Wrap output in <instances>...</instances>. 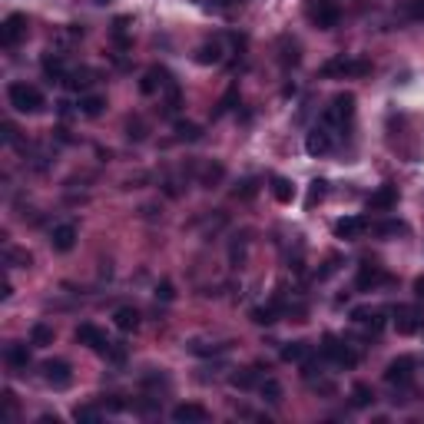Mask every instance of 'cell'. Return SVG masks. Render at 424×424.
I'll use <instances>...</instances> for the list:
<instances>
[{
    "instance_id": "cell-1",
    "label": "cell",
    "mask_w": 424,
    "mask_h": 424,
    "mask_svg": "<svg viewBox=\"0 0 424 424\" xmlns=\"http://www.w3.org/2000/svg\"><path fill=\"white\" fill-rule=\"evenodd\" d=\"M7 103L14 106L17 113H40V109H44V93L37 90L33 83L14 80V83L7 87Z\"/></svg>"
},
{
    "instance_id": "cell-2",
    "label": "cell",
    "mask_w": 424,
    "mask_h": 424,
    "mask_svg": "<svg viewBox=\"0 0 424 424\" xmlns=\"http://www.w3.org/2000/svg\"><path fill=\"white\" fill-rule=\"evenodd\" d=\"M351 120H355V93H338L321 113V123L328 130H345Z\"/></svg>"
},
{
    "instance_id": "cell-3",
    "label": "cell",
    "mask_w": 424,
    "mask_h": 424,
    "mask_svg": "<svg viewBox=\"0 0 424 424\" xmlns=\"http://www.w3.org/2000/svg\"><path fill=\"white\" fill-rule=\"evenodd\" d=\"M321 355L328 358L332 364H338V368H355L358 364V351H351L342 338H335V335H325L321 338Z\"/></svg>"
},
{
    "instance_id": "cell-4",
    "label": "cell",
    "mask_w": 424,
    "mask_h": 424,
    "mask_svg": "<svg viewBox=\"0 0 424 424\" xmlns=\"http://www.w3.org/2000/svg\"><path fill=\"white\" fill-rule=\"evenodd\" d=\"M308 17L315 20V27L332 30V27H338V20H342V7L335 0H312L308 3Z\"/></svg>"
},
{
    "instance_id": "cell-5",
    "label": "cell",
    "mask_w": 424,
    "mask_h": 424,
    "mask_svg": "<svg viewBox=\"0 0 424 424\" xmlns=\"http://www.w3.org/2000/svg\"><path fill=\"white\" fill-rule=\"evenodd\" d=\"M44 381L53 388V391H63V388H70V381H73V368L70 362H63V358H53V362H44Z\"/></svg>"
},
{
    "instance_id": "cell-6",
    "label": "cell",
    "mask_w": 424,
    "mask_h": 424,
    "mask_svg": "<svg viewBox=\"0 0 424 424\" xmlns=\"http://www.w3.org/2000/svg\"><path fill=\"white\" fill-rule=\"evenodd\" d=\"M394 328H398V335H418L424 328V312L411 308V305H398L394 308Z\"/></svg>"
},
{
    "instance_id": "cell-7",
    "label": "cell",
    "mask_w": 424,
    "mask_h": 424,
    "mask_svg": "<svg viewBox=\"0 0 424 424\" xmlns=\"http://www.w3.org/2000/svg\"><path fill=\"white\" fill-rule=\"evenodd\" d=\"M27 37V14H7L0 24V40L3 46H17Z\"/></svg>"
},
{
    "instance_id": "cell-8",
    "label": "cell",
    "mask_w": 424,
    "mask_h": 424,
    "mask_svg": "<svg viewBox=\"0 0 424 424\" xmlns=\"http://www.w3.org/2000/svg\"><path fill=\"white\" fill-rule=\"evenodd\" d=\"M411 378H414V358H411V355H401V358H394V362L385 368V381H388V385L405 388V385H411Z\"/></svg>"
},
{
    "instance_id": "cell-9",
    "label": "cell",
    "mask_w": 424,
    "mask_h": 424,
    "mask_svg": "<svg viewBox=\"0 0 424 424\" xmlns=\"http://www.w3.org/2000/svg\"><path fill=\"white\" fill-rule=\"evenodd\" d=\"M371 67L364 60H348V57H338V60H328L325 67H321V73L325 76H362L368 73Z\"/></svg>"
},
{
    "instance_id": "cell-10",
    "label": "cell",
    "mask_w": 424,
    "mask_h": 424,
    "mask_svg": "<svg viewBox=\"0 0 424 424\" xmlns=\"http://www.w3.org/2000/svg\"><path fill=\"white\" fill-rule=\"evenodd\" d=\"M332 136H335V133L325 126V123H321V126H315V130L305 136V150L312 152V156H328V152H332V146H335Z\"/></svg>"
},
{
    "instance_id": "cell-11",
    "label": "cell",
    "mask_w": 424,
    "mask_h": 424,
    "mask_svg": "<svg viewBox=\"0 0 424 424\" xmlns=\"http://www.w3.org/2000/svg\"><path fill=\"white\" fill-rule=\"evenodd\" d=\"M76 342H80V345H90V348L100 351V355H106L109 345H113V342L106 338V332H100L96 325H80V328H76Z\"/></svg>"
},
{
    "instance_id": "cell-12",
    "label": "cell",
    "mask_w": 424,
    "mask_h": 424,
    "mask_svg": "<svg viewBox=\"0 0 424 424\" xmlns=\"http://www.w3.org/2000/svg\"><path fill=\"white\" fill-rule=\"evenodd\" d=\"M173 421L176 424H202V421H209V411L202 408V405H196V401H182V405L173 408Z\"/></svg>"
},
{
    "instance_id": "cell-13",
    "label": "cell",
    "mask_w": 424,
    "mask_h": 424,
    "mask_svg": "<svg viewBox=\"0 0 424 424\" xmlns=\"http://www.w3.org/2000/svg\"><path fill=\"white\" fill-rule=\"evenodd\" d=\"M50 245H53V252H70V249L76 245V226L73 222L53 226V232H50Z\"/></svg>"
},
{
    "instance_id": "cell-14",
    "label": "cell",
    "mask_w": 424,
    "mask_h": 424,
    "mask_svg": "<svg viewBox=\"0 0 424 424\" xmlns=\"http://www.w3.org/2000/svg\"><path fill=\"white\" fill-rule=\"evenodd\" d=\"M364 232H368V222L362 215H345V219L335 222V236L338 239H362Z\"/></svg>"
},
{
    "instance_id": "cell-15",
    "label": "cell",
    "mask_w": 424,
    "mask_h": 424,
    "mask_svg": "<svg viewBox=\"0 0 424 424\" xmlns=\"http://www.w3.org/2000/svg\"><path fill=\"white\" fill-rule=\"evenodd\" d=\"M394 206H398V189L394 186H378L368 196V209H375V212H391Z\"/></svg>"
},
{
    "instance_id": "cell-16",
    "label": "cell",
    "mask_w": 424,
    "mask_h": 424,
    "mask_svg": "<svg viewBox=\"0 0 424 424\" xmlns=\"http://www.w3.org/2000/svg\"><path fill=\"white\" fill-rule=\"evenodd\" d=\"M385 282H388V275L381 272L378 265H362V269H358V279H355V285L362 288V292L378 288V285H385Z\"/></svg>"
},
{
    "instance_id": "cell-17",
    "label": "cell",
    "mask_w": 424,
    "mask_h": 424,
    "mask_svg": "<svg viewBox=\"0 0 424 424\" xmlns=\"http://www.w3.org/2000/svg\"><path fill=\"white\" fill-rule=\"evenodd\" d=\"M3 362L10 364V368H17V371H24V368L30 364V348H27L24 342H14V345L3 348Z\"/></svg>"
},
{
    "instance_id": "cell-18",
    "label": "cell",
    "mask_w": 424,
    "mask_h": 424,
    "mask_svg": "<svg viewBox=\"0 0 424 424\" xmlns=\"http://www.w3.org/2000/svg\"><path fill=\"white\" fill-rule=\"evenodd\" d=\"M76 109H80V116H87V120H96V116H100V113L106 109V96H100V93H87V96H80Z\"/></svg>"
},
{
    "instance_id": "cell-19",
    "label": "cell",
    "mask_w": 424,
    "mask_h": 424,
    "mask_svg": "<svg viewBox=\"0 0 424 424\" xmlns=\"http://www.w3.org/2000/svg\"><path fill=\"white\" fill-rule=\"evenodd\" d=\"M308 355H312V345H308V342H288V345H282V362H288V364L308 362Z\"/></svg>"
},
{
    "instance_id": "cell-20",
    "label": "cell",
    "mask_w": 424,
    "mask_h": 424,
    "mask_svg": "<svg viewBox=\"0 0 424 424\" xmlns=\"http://www.w3.org/2000/svg\"><path fill=\"white\" fill-rule=\"evenodd\" d=\"M113 321H116V328H120V332H136L139 328V312L133 308V305H123V308L113 312Z\"/></svg>"
},
{
    "instance_id": "cell-21",
    "label": "cell",
    "mask_w": 424,
    "mask_h": 424,
    "mask_svg": "<svg viewBox=\"0 0 424 424\" xmlns=\"http://www.w3.org/2000/svg\"><path fill=\"white\" fill-rule=\"evenodd\" d=\"M269 189H272V196L282 202V206H288L292 199H295V182L285 179V176H272L269 179Z\"/></svg>"
},
{
    "instance_id": "cell-22",
    "label": "cell",
    "mask_w": 424,
    "mask_h": 424,
    "mask_svg": "<svg viewBox=\"0 0 424 424\" xmlns=\"http://www.w3.org/2000/svg\"><path fill=\"white\" fill-rule=\"evenodd\" d=\"M375 405V391H371V385H351V408H371Z\"/></svg>"
},
{
    "instance_id": "cell-23",
    "label": "cell",
    "mask_w": 424,
    "mask_h": 424,
    "mask_svg": "<svg viewBox=\"0 0 424 424\" xmlns=\"http://www.w3.org/2000/svg\"><path fill=\"white\" fill-rule=\"evenodd\" d=\"M196 63H202V67H209V63H222V44H202L196 50Z\"/></svg>"
},
{
    "instance_id": "cell-24",
    "label": "cell",
    "mask_w": 424,
    "mask_h": 424,
    "mask_svg": "<svg viewBox=\"0 0 424 424\" xmlns=\"http://www.w3.org/2000/svg\"><path fill=\"white\" fill-rule=\"evenodd\" d=\"M30 345L33 348H46V345H53V328L46 325V321H37L30 328Z\"/></svg>"
},
{
    "instance_id": "cell-25",
    "label": "cell",
    "mask_w": 424,
    "mask_h": 424,
    "mask_svg": "<svg viewBox=\"0 0 424 424\" xmlns=\"http://www.w3.org/2000/svg\"><path fill=\"white\" fill-rule=\"evenodd\" d=\"M163 83H169V73H166V70H150V73L143 76V83H139V90L146 93V96H152V93L159 90Z\"/></svg>"
},
{
    "instance_id": "cell-26",
    "label": "cell",
    "mask_w": 424,
    "mask_h": 424,
    "mask_svg": "<svg viewBox=\"0 0 424 424\" xmlns=\"http://www.w3.org/2000/svg\"><path fill=\"white\" fill-rule=\"evenodd\" d=\"M44 73L50 76V80H63V76H67V63H63V57H57V53H44Z\"/></svg>"
},
{
    "instance_id": "cell-27",
    "label": "cell",
    "mask_w": 424,
    "mask_h": 424,
    "mask_svg": "<svg viewBox=\"0 0 424 424\" xmlns=\"http://www.w3.org/2000/svg\"><path fill=\"white\" fill-rule=\"evenodd\" d=\"M378 236H408V222H401V219H385L375 226Z\"/></svg>"
},
{
    "instance_id": "cell-28",
    "label": "cell",
    "mask_w": 424,
    "mask_h": 424,
    "mask_svg": "<svg viewBox=\"0 0 424 424\" xmlns=\"http://www.w3.org/2000/svg\"><path fill=\"white\" fill-rule=\"evenodd\" d=\"M73 418L80 424H96L103 414H100V408H93V405H76L73 408Z\"/></svg>"
},
{
    "instance_id": "cell-29",
    "label": "cell",
    "mask_w": 424,
    "mask_h": 424,
    "mask_svg": "<svg viewBox=\"0 0 424 424\" xmlns=\"http://www.w3.org/2000/svg\"><path fill=\"white\" fill-rule=\"evenodd\" d=\"M258 391H262V398H265V401H272V405H279V401H282V385H279L275 378H265L262 385H258Z\"/></svg>"
},
{
    "instance_id": "cell-30",
    "label": "cell",
    "mask_w": 424,
    "mask_h": 424,
    "mask_svg": "<svg viewBox=\"0 0 424 424\" xmlns=\"http://www.w3.org/2000/svg\"><path fill=\"white\" fill-rule=\"evenodd\" d=\"M275 318H279V308H275V305H258V308H252V321H256V325H272Z\"/></svg>"
},
{
    "instance_id": "cell-31",
    "label": "cell",
    "mask_w": 424,
    "mask_h": 424,
    "mask_svg": "<svg viewBox=\"0 0 424 424\" xmlns=\"http://www.w3.org/2000/svg\"><path fill=\"white\" fill-rule=\"evenodd\" d=\"M176 136L179 139H189V143H196L202 136V130H199L196 123H176Z\"/></svg>"
},
{
    "instance_id": "cell-32",
    "label": "cell",
    "mask_w": 424,
    "mask_h": 424,
    "mask_svg": "<svg viewBox=\"0 0 424 424\" xmlns=\"http://www.w3.org/2000/svg\"><path fill=\"white\" fill-rule=\"evenodd\" d=\"M258 381V375L256 371H252V368H249V371H239V375H232V385H236V388H252V385H256Z\"/></svg>"
},
{
    "instance_id": "cell-33",
    "label": "cell",
    "mask_w": 424,
    "mask_h": 424,
    "mask_svg": "<svg viewBox=\"0 0 424 424\" xmlns=\"http://www.w3.org/2000/svg\"><path fill=\"white\" fill-rule=\"evenodd\" d=\"M405 17L408 20H424V0H405Z\"/></svg>"
},
{
    "instance_id": "cell-34",
    "label": "cell",
    "mask_w": 424,
    "mask_h": 424,
    "mask_svg": "<svg viewBox=\"0 0 424 424\" xmlns=\"http://www.w3.org/2000/svg\"><path fill=\"white\" fill-rule=\"evenodd\" d=\"M7 258H10L14 265H20V269H27V265H30V262H33L27 249H7Z\"/></svg>"
},
{
    "instance_id": "cell-35",
    "label": "cell",
    "mask_w": 424,
    "mask_h": 424,
    "mask_svg": "<svg viewBox=\"0 0 424 424\" xmlns=\"http://www.w3.org/2000/svg\"><path fill=\"white\" fill-rule=\"evenodd\" d=\"M156 295H159L163 302H173V295H176V292H173V285H169V282H159V285H156Z\"/></svg>"
},
{
    "instance_id": "cell-36",
    "label": "cell",
    "mask_w": 424,
    "mask_h": 424,
    "mask_svg": "<svg viewBox=\"0 0 424 424\" xmlns=\"http://www.w3.org/2000/svg\"><path fill=\"white\" fill-rule=\"evenodd\" d=\"M219 176H222V166H209V169H206V176H202V182L209 186V182H215Z\"/></svg>"
},
{
    "instance_id": "cell-37",
    "label": "cell",
    "mask_w": 424,
    "mask_h": 424,
    "mask_svg": "<svg viewBox=\"0 0 424 424\" xmlns=\"http://www.w3.org/2000/svg\"><path fill=\"white\" fill-rule=\"evenodd\" d=\"M232 103H236V90H229L226 96H222V103H219V113H226V109H232Z\"/></svg>"
},
{
    "instance_id": "cell-38",
    "label": "cell",
    "mask_w": 424,
    "mask_h": 424,
    "mask_svg": "<svg viewBox=\"0 0 424 424\" xmlns=\"http://www.w3.org/2000/svg\"><path fill=\"white\" fill-rule=\"evenodd\" d=\"M321 196H325V182L315 179V182H312V202H315V199H321Z\"/></svg>"
},
{
    "instance_id": "cell-39",
    "label": "cell",
    "mask_w": 424,
    "mask_h": 424,
    "mask_svg": "<svg viewBox=\"0 0 424 424\" xmlns=\"http://www.w3.org/2000/svg\"><path fill=\"white\" fill-rule=\"evenodd\" d=\"M3 139H7V143H17V130H14V123H3Z\"/></svg>"
},
{
    "instance_id": "cell-40",
    "label": "cell",
    "mask_w": 424,
    "mask_h": 424,
    "mask_svg": "<svg viewBox=\"0 0 424 424\" xmlns=\"http://www.w3.org/2000/svg\"><path fill=\"white\" fill-rule=\"evenodd\" d=\"M242 196H256V179H245L242 182Z\"/></svg>"
},
{
    "instance_id": "cell-41",
    "label": "cell",
    "mask_w": 424,
    "mask_h": 424,
    "mask_svg": "<svg viewBox=\"0 0 424 424\" xmlns=\"http://www.w3.org/2000/svg\"><path fill=\"white\" fill-rule=\"evenodd\" d=\"M37 424H60V418H57V414H40Z\"/></svg>"
},
{
    "instance_id": "cell-42",
    "label": "cell",
    "mask_w": 424,
    "mask_h": 424,
    "mask_svg": "<svg viewBox=\"0 0 424 424\" xmlns=\"http://www.w3.org/2000/svg\"><path fill=\"white\" fill-rule=\"evenodd\" d=\"M414 292H418V295L424 299V279H418V282H414Z\"/></svg>"
},
{
    "instance_id": "cell-43",
    "label": "cell",
    "mask_w": 424,
    "mask_h": 424,
    "mask_svg": "<svg viewBox=\"0 0 424 424\" xmlns=\"http://www.w3.org/2000/svg\"><path fill=\"white\" fill-rule=\"evenodd\" d=\"M96 3H109V0H96Z\"/></svg>"
}]
</instances>
